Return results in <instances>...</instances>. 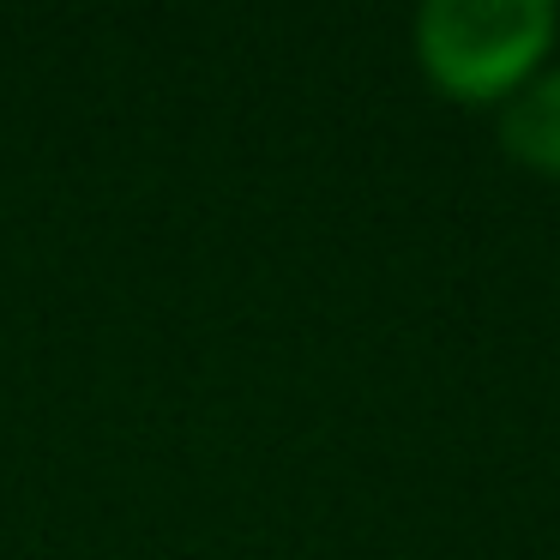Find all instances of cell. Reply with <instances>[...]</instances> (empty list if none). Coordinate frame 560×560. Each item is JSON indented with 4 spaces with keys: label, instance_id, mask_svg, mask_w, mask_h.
I'll list each match as a JSON object with an SVG mask.
<instances>
[{
    "label": "cell",
    "instance_id": "cell-1",
    "mask_svg": "<svg viewBox=\"0 0 560 560\" xmlns=\"http://www.w3.org/2000/svg\"><path fill=\"white\" fill-rule=\"evenodd\" d=\"M560 31L555 0H428L416 13V61L446 97L506 103Z\"/></svg>",
    "mask_w": 560,
    "mask_h": 560
},
{
    "label": "cell",
    "instance_id": "cell-2",
    "mask_svg": "<svg viewBox=\"0 0 560 560\" xmlns=\"http://www.w3.org/2000/svg\"><path fill=\"white\" fill-rule=\"evenodd\" d=\"M500 145L542 175H560V67L530 73L500 103Z\"/></svg>",
    "mask_w": 560,
    "mask_h": 560
}]
</instances>
